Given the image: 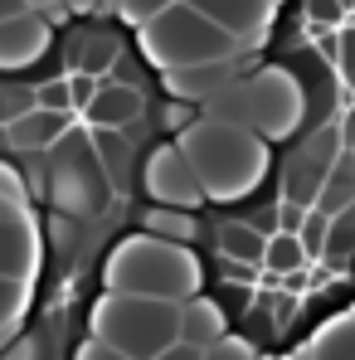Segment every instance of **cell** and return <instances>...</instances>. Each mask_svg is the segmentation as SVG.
<instances>
[{
    "instance_id": "obj_1",
    "label": "cell",
    "mask_w": 355,
    "mask_h": 360,
    "mask_svg": "<svg viewBox=\"0 0 355 360\" xmlns=\"http://www.w3.org/2000/svg\"><path fill=\"white\" fill-rule=\"evenodd\" d=\"M176 141L200 176L205 200H214V205H234L268 180V141L238 117L205 112L190 127H180Z\"/></svg>"
},
{
    "instance_id": "obj_2",
    "label": "cell",
    "mask_w": 355,
    "mask_h": 360,
    "mask_svg": "<svg viewBox=\"0 0 355 360\" xmlns=\"http://www.w3.org/2000/svg\"><path fill=\"white\" fill-rule=\"evenodd\" d=\"M180 341V302L117 292L103 288V297L88 307V346L78 356H112V360H166Z\"/></svg>"
},
{
    "instance_id": "obj_3",
    "label": "cell",
    "mask_w": 355,
    "mask_h": 360,
    "mask_svg": "<svg viewBox=\"0 0 355 360\" xmlns=\"http://www.w3.org/2000/svg\"><path fill=\"white\" fill-rule=\"evenodd\" d=\"M103 288L117 292H146V297H195L205 288V268L195 248L180 239H161L151 229L122 234L103 263Z\"/></svg>"
},
{
    "instance_id": "obj_4",
    "label": "cell",
    "mask_w": 355,
    "mask_h": 360,
    "mask_svg": "<svg viewBox=\"0 0 355 360\" xmlns=\"http://www.w3.org/2000/svg\"><path fill=\"white\" fill-rule=\"evenodd\" d=\"M136 49L156 68H185V63H219V59H243L238 39L229 30H219L205 10H195L190 0L161 5L151 20L136 25Z\"/></svg>"
},
{
    "instance_id": "obj_5",
    "label": "cell",
    "mask_w": 355,
    "mask_h": 360,
    "mask_svg": "<svg viewBox=\"0 0 355 360\" xmlns=\"http://www.w3.org/2000/svg\"><path fill=\"white\" fill-rule=\"evenodd\" d=\"M209 103L224 117L248 122L263 141H288L302 127V112H306V93H302L297 73L292 68H278V63H268V68H258L248 78L234 73Z\"/></svg>"
},
{
    "instance_id": "obj_6",
    "label": "cell",
    "mask_w": 355,
    "mask_h": 360,
    "mask_svg": "<svg viewBox=\"0 0 355 360\" xmlns=\"http://www.w3.org/2000/svg\"><path fill=\"white\" fill-rule=\"evenodd\" d=\"M39 224L25 205V190L15 171L0 166V278H39Z\"/></svg>"
},
{
    "instance_id": "obj_7",
    "label": "cell",
    "mask_w": 355,
    "mask_h": 360,
    "mask_svg": "<svg viewBox=\"0 0 355 360\" xmlns=\"http://www.w3.org/2000/svg\"><path fill=\"white\" fill-rule=\"evenodd\" d=\"M141 185L156 205H180V210H195L205 205V190H200V176L195 166L185 161L180 141H156L141 161Z\"/></svg>"
},
{
    "instance_id": "obj_8",
    "label": "cell",
    "mask_w": 355,
    "mask_h": 360,
    "mask_svg": "<svg viewBox=\"0 0 355 360\" xmlns=\"http://www.w3.org/2000/svg\"><path fill=\"white\" fill-rule=\"evenodd\" d=\"M336 156H341V131H336V127L311 131L292 156H288L283 195H292V200H302V205H311V200H316V190H321V180H326V171L336 166Z\"/></svg>"
},
{
    "instance_id": "obj_9",
    "label": "cell",
    "mask_w": 355,
    "mask_h": 360,
    "mask_svg": "<svg viewBox=\"0 0 355 360\" xmlns=\"http://www.w3.org/2000/svg\"><path fill=\"white\" fill-rule=\"evenodd\" d=\"M224 331H229V316H224L219 297H209V292L200 288L195 297L180 302V341L171 346L166 360H205V351H209Z\"/></svg>"
},
{
    "instance_id": "obj_10",
    "label": "cell",
    "mask_w": 355,
    "mask_h": 360,
    "mask_svg": "<svg viewBox=\"0 0 355 360\" xmlns=\"http://www.w3.org/2000/svg\"><path fill=\"white\" fill-rule=\"evenodd\" d=\"M195 10H205L219 30H229L243 54H258L273 25V0H190Z\"/></svg>"
},
{
    "instance_id": "obj_11",
    "label": "cell",
    "mask_w": 355,
    "mask_h": 360,
    "mask_svg": "<svg viewBox=\"0 0 355 360\" xmlns=\"http://www.w3.org/2000/svg\"><path fill=\"white\" fill-rule=\"evenodd\" d=\"M78 117L93 122V127H136V122L146 117V98H141V88L131 83V78H98V88H93V98L78 108Z\"/></svg>"
},
{
    "instance_id": "obj_12",
    "label": "cell",
    "mask_w": 355,
    "mask_h": 360,
    "mask_svg": "<svg viewBox=\"0 0 355 360\" xmlns=\"http://www.w3.org/2000/svg\"><path fill=\"white\" fill-rule=\"evenodd\" d=\"M54 25L44 20V10H20L0 20V68H25L49 49Z\"/></svg>"
},
{
    "instance_id": "obj_13",
    "label": "cell",
    "mask_w": 355,
    "mask_h": 360,
    "mask_svg": "<svg viewBox=\"0 0 355 360\" xmlns=\"http://www.w3.org/2000/svg\"><path fill=\"white\" fill-rule=\"evenodd\" d=\"M238 59H219V63H185V68H161L166 98H190V103H209L229 78H234Z\"/></svg>"
},
{
    "instance_id": "obj_14",
    "label": "cell",
    "mask_w": 355,
    "mask_h": 360,
    "mask_svg": "<svg viewBox=\"0 0 355 360\" xmlns=\"http://www.w3.org/2000/svg\"><path fill=\"white\" fill-rule=\"evenodd\" d=\"M292 356L297 360H355V307L331 316L326 326H316L306 336V346H297Z\"/></svg>"
},
{
    "instance_id": "obj_15",
    "label": "cell",
    "mask_w": 355,
    "mask_h": 360,
    "mask_svg": "<svg viewBox=\"0 0 355 360\" xmlns=\"http://www.w3.org/2000/svg\"><path fill=\"white\" fill-rule=\"evenodd\" d=\"M214 243H219V253H224L229 263L258 268V263H263V243H268V234L253 229V224H243V219H224V224L214 229Z\"/></svg>"
},
{
    "instance_id": "obj_16",
    "label": "cell",
    "mask_w": 355,
    "mask_h": 360,
    "mask_svg": "<svg viewBox=\"0 0 355 360\" xmlns=\"http://www.w3.org/2000/svg\"><path fill=\"white\" fill-rule=\"evenodd\" d=\"M346 205H355V156H351V151L336 156V166L326 171L321 190H316V200H311V210H321V214L331 219V214H341Z\"/></svg>"
},
{
    "instance_id": "obj_17",
    "label": "cell",
    "mask_w": 355,
    "mask_h": 360,
    "mask_svg": "<svg viewBox=\"0 0 355 360\" xmlns=\"http://www.w3.org/2000/svg\"><path fill=\"white\" fill-rule=\"evenodd\" d=\"M141 229H151V234H161V239H180V243H195L205 234L200 219H195V210L156 205V200H151V210H141Z\"/></svg>"
},
{
    "instance_id": "obj_18",
    "label": "cell",
    "mask_w": 355,
    "mask_h": 360,
    "mask_svg": "<svg viewBox=\"0 0 355 360\" xmlns=\"http://www.w3.org/2000/svg\"><path fill=\"white\" fill-rule=\"evenodd\" d=\"M263 268L268 273H278V278H292L306 268V248H302V234L292 229H278L273 239L263 243Z\"/></svg>"
},
{
    "instance_id": "obj_19",
    "label": "cell",
    "mask_w": 355,
    "mask_h": 360,
    "mask_svg": "<svg viewBox=\"0 0 355 360\" xmlns=\"http://www.w3.org/2000/svg\"><path fill=\"white\" fill-rule=\"evenodd\" d=\"M25 307H30V283L25 278H0V346L15 336Z\"/></svg>"
},
{
    "instance_id": "obj_20",
    "label": "cell",
    "mask_w": 355,
    "mask_h": 360,
    "mask_svg": "<svg viewBox=\"0 0 355 360\" xmlns=\"http://www.w3.org/2000/svg\"><path fill=\"white\" fill-rule=\"evenodd\" d=\"M253 356H258V346H253V341H243V336H229V331L205 351V360H253Z\"/></svg>"
},
{
    "instance_id": "obj_21",
    "label": "cell",
    "mask_w": 355,
    "mask_h": 360,
    "mask_svg": "<svg viewBox=\"0 0 355 360\" xmlns=\"http://www.w3.org/2000/svg\"><path fill=\"white\" fill-rule=\"evenodd\" d=\"M336 63H341V78H346V88L355 93V25L336 34Z\"/></svg>"
},
{
    "instance_id": "obj_22",
    "label": "cell",
    "mask_w": 355,
    "mask_h": 360,
    "mask_svg": "<svg viewBox=\"0 0 355 360\" xmlns=\"http://www.w3.org/2000/svg\"><path fill=\"white\" fill-rule=\"evenodd\" d=\"M161 5H171V0H117V20L136 30V25H141V20H151Z\"/></svg>"
},
{
    "instance_id": "obj_23",
    "label": "cell",
    "mask_w": 355,
    "mask_h": 360,
    "mask_svg": "<svg viewBox=\"0 0 355 360\" xmlns=\"http://www.w3.org/2000/svg\"><path fill=\"white\" fill-rule=\"evenodd\" d=\"M306 210H311V205H302V200H292V195H283V200H278V229H302V224H306Z\"/></svg>"
},
{
    "instance_id": "obj_24",
    "label": "cell",
    "mask_w": 355,
    "mask_h": 360,
    "mask_svg": "<svg viewBox=\"0 0 355 360\" xmlns=\"http://www.w3.org/2000/svg\"><path fill=\"white\" fill-rule=\"evenodd\" d=\"M341 15H346L341 0H311V20H316V25H321V20H326V25H341Z\"/></svg>"
},
{
    "instance_id": "obj_25",
    "label": "cell",
    "mask_w": 355,
    "mask_h": 360,
    "mask_svg": "<svg viewBox=\"0 0 355 360\" xmlns=\"http://www.w3.org/2000/svg\"><path fill=\"white\" fill-rule=\"evenodd\" d=\"M20 10H34V5H25V0H0V20H5V15H20Z\"/></svg>"
},
{
    "instance_id": "obj_26",
    "label": "cell",
    "mask_w": 355,
    "mask_h": 360,
    "mask_svg": "<svg viewBox=\"0 0 355 360\" xmlns=\"http://www.w3.org/2000/svg\"><path fill=\"white\" fill-rule=\"evenodd\" d=\"M25 5H34V10H54V5H63V0H25Z\"/></svg>"
},
{
    "instance_id": "obj_27",
    "label": "cell",
    "mask_w": 355,
    "mask_h": 360,
    "mask_svg": "<svg viewBox=\"0 0 355 360\" xmlns=\"http://www.w3.org/2000/svg\"><path fill=\"white\" fill-rule=\"evenodd\" d=\"M273 5H278V0H273Z\"/></svg>"
},
{
    "instance_id": "obj_28",
    "label": "cell",
    "mask_w": 355,
    "mask_h": 360,
    "mask_svg": "<svg viewBox=\"0 0 355 360\" xmlns=\"http://www.w3.org/2000/svg\"><path fill=\"white\" fill-rule=\"evenodd\" d=\"M351 156H355V151H351Z\"/></svg>"
}]
</instances>
